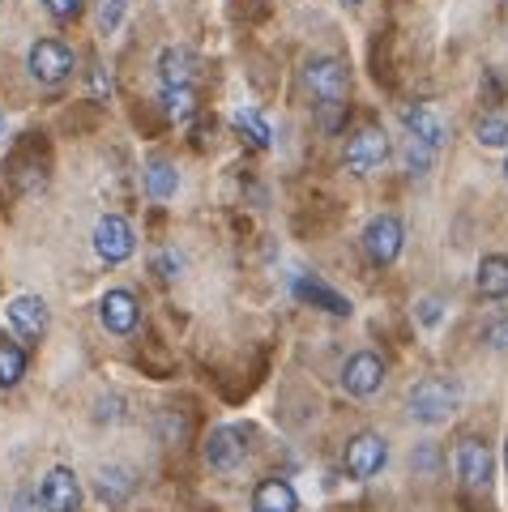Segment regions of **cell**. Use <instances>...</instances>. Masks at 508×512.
I'll return each mask as SVG.
<instances>
[{"label": "cell", "mask_w": 508, "mask_h": 512, "mask_svg": "<svg viewBox=\"0 0 508 512\" xmlns=\"http://www.w3.org/2000/svg\"><path fill=\"white\" fill-rule=\"evenodd\" d=\"M457 406H462V389H457L449 376H427L410 389V419H419L427 427L449 423Z\"/></svg>", "instance_id": "6da1fadb"}, {"label": "cell", "mask_w": 508, "mask_h": 512, "mask_svg": "<svg viewBox=\"0 0 508 512\" xmlns=\"http://www.w3.org/2000/svg\"><path fill=\"white\" fill-rule=\"evenodd\" d=\"M304 86L316 99V107H346V94H351V73L338 56H312L304 64Z\"/></svg>", "instance_id": "7a4b0ae2"}, {"label": "cell", "mask_w": 508, "mask_h": 512, "mask_svg": "<svg viewBox=\"0 0 508 512\" xmlns=\"http://www.w3.org/2000/svg\"><path fill=\"white\" fill-rule=\"evenodd\" d=\"M73 47L65 39H35L26 52V69L39 86H60L73 77Z\"/></svg>", "instance_id": "3957f363"}, {"label": "cell", "mask_w": 508, "mask_h": 512, "mask_svg": "<svg viewBox=\"0 0 508 512\" xmlns=\"http://www.w3.org/2000/svg\"><path fill=\"white\" fill-rule=\"evenodd\" d=\"M90 244H94V252H99V261L124 265L137 252V231H133V222L124 214H103L99 222H94Z\"/></svg>", "instance_id": "277c9868"}, {"label": "cell", "mask_w": 508, "mask_h": 512, "mask_svg": "<svg viewBox=\"0 0 508 512\" xmlns=\"http://www.w3.org/2000/svg\"><path fill=\"white\" fill-rule=\"evenodd\" d=\"M406 248V227L398 214H376L368 227H363V252H368L372 265H393Z\"/></svg>", "instance_id": "5b68a950"}, {"label": "cell", "mask_w": 508, "mask_h": 512, "mask_svg": "<svg viewBox=\"0 0 508 512\" xmlns=\"http://www.w3.org/2000/svg\"><path fill=\"white\" fill-rule=\"evenodd\" d=\"M385 461H389V444H385V436H376V431H359L355 440H346L342 466H346V474H351L355 483L376 478L380 470H385Z\"/></svg>", "instance_id": "8992f818"}, {"label": "cell", "mask_w": 508, "mask_h": 512, "mask_svg": "<svg viewBox=\"0 0 508 512\" xmlns=\"http://www.w3.org/2000/svg\"><path fill=\"white\" fill-rule=\"evenodd\" d=\"M385 158H389V137H385V128H359V133L346 141V150H342V163L351 175H372L385 167Z\"/></svg>", "instance_id": "52a82bcc"}, {"label": "cell", "mask_w": 508, "mask_h": 512, "mask_svg": "<svg viewBox=\"0 0 508 512\" xmlns=\"http://www.w3.org/2000/svg\"><path fill=\"white\" fill-rule=\"evenodd\" d=\"M248 461V444L240 427H214L205 436V466L218 474H235Z\"/></svg>", "instance_id": "ba28073f"}, {"label": "cell", "mask_w": 508, "mask_h": 512, "mask_svg": "<svg viewBox=\"0 0 508 512\" xmlns=\"http://www.w3.org/2000/svg\"><path fill=\"white\" fill-rule=\"evenodd\" d=\"M39 504L43 512H82V483L69 466H52L39 483Z\"/></svg>", "instance_id": "9c48e42d"}, {"label": "cell", "mask_w": 508, "mask_h": 512, "mask_svg": "<svg viewBox=\"0 0 508 512\" xmlns=\"http://www.w3.org/2000/svg\"><path fill=\"white\" fill-rule=\"evenodd\" d=\"M402 128H406V137L423 141L427 150H440L444 141H449V124H444V116L432 103H406L402 107Z\"/></svg>", "instance_id": "30bf717a"}, {"label": "cell", "mask_w": 508, "mask_h": 512, "mask_svg": "<svg viewBox=\"0 0 508 512\" xmlns=\"http://www.w3.org/2000/svg\"><path fill=\"white\" fill-rule=\"evenodd\" d=\"M5 316H9V329L18 333L22 342H39L43 333H47V325H52V316H47V303L39 295H13Z\"/></svg>", "instance_id": "8fae6325"}, {"label": "cell", "mask_w": 508, "mask_h": 512, "mask_svg": "<svg viewBox=\"0 0 508 512\" xmlns=\"http://www.w3.org/2000/svg\"><path fill=\"white\" fill-rule=\"evenodd\" d=\"M380 384H385V363H380V355H372V350H359V355L346 359L342 389L351 397H372V393H380Z\"/></svg>", "instance_id": "7c38bea8"}, {"label": "cell", "mask_w": 508, "mask_h": 512, "mask_svg": "<svg viewBox=\"0 0 508 512\" xmlns=\"http://www.w3.org/2000/svg\"><path fill=\"white\" fill-rule=\"evenodd\" d=\"M99 320L107 333H116V338H129V333L137 329L141 320V308H137V295L124 291V286H116V291H107L99 299Z\"/></svg>", "instance_id": "4fadbf2b"}, {"label": "cell", "mask_w": 508, "mask_h": 512, "mask_svg": "<svg viewBox=\"0 0 508 512\" xmlns=\"http://www.w3.org/2000/svg\"><path fill=\"white\" fill-rule=\"evenodd\" d=\"M457 474H462L466 487H487L491 483V448L483 440L466 436L462 444H457V457H453Z\"/></svg>", "instance_id": "5bb4252c"}, {"label": "cell", "mask_w": 508, "mask_h": 512, "mask_svg": "<svg viewBox=\"0 0 508 512\" xmlns=\"http://www.w3.org/2000/svg\"><path fill=\"white\" fill-rule=\"evenodd\" d=\"M291 291L304 299V303H312V308H321V312H329V316H351L355 312V303L346 299V295H338L333 286H325L321 278H308V274H299L295 282H291Z\"/></svg>", "instance_id": "9a60e30c"}, {"label": "cell", "mask_w": 508, "mask_h": 512, "mask_svg": "<svg viewBox=\"0 0 508 512\" xmlns=\"http://www.w3.org/2000/svg\"><path fill=\"white\" fill-rule=\"evenodd\" d=\"M158 77H163V86H193L197 52L184 43H167L163 52H158Z\"/></svg>", "instance_id": "2e32d148"}, {"label": "cell", "mask_w": 508, "mask_h": 512, "mask_svg": "<svg viewBox=\"0 0 508 512\" xmlns=\"http://www.w3.org/2000/svg\"><path fill=\"white\" fill-rule=\"evenodd\" d=\"M137 491V478L129 466H103L99 478H94V495L107 504V508H120L129 504V495Z\"/></svg>", "instance_id": "e0dca14e"}, {"label": "cell", "mask_w": 508, "mask_h": 512, "mask_svg": "<svg viewBox=\"0 0 508 512\" xmlns=\"http://www.w3.org/2000/svg\"><path fill=\"white\" fill-rule=\"evenodd\" d=\"M252 512H299V495L287 478H265L252 491Z\"/></svg>", "instance_id": "ac0fdd59"}, {"label": "cell", "mask_w": 508, "mask_h": 512, "mask_svg": "<svg viewBox=\"0 0 508 512\" xmlns=\"http://www.w3.org/2000/svg\"><path fill=\"white\" fill-rule=\"evenodd\" d=\"M483 299H508V256L491 252L479 261V278H474Z\"/></svg>", "instance_id": "d6986e66"}, {"label": "cell", "mask_w": 508, "mask_h": 512, "mask_svg": "<svg viewBox=\"0 0 508 512\" xmlns=\"http://www.w3.org/2000/svg\"><path fill=\"white\" fill-rule=\"evenodd\" d=\"M146 192L154 201H171L180 192V171L171 158H150L146 163Z\"/></svg>", "instance_id": "ffe728a7"}, {"label": "cell", "mask_w": 508, "mask_h": 512, "mask_svg": "<svg viewBox=\"0 0 508 512\" xmlns=\"http://www.w3.org/2000/svg\"><path fill=\"white\" fill-rule=\"evenodd\" d=\"M158 103H163L167 120L184 124V120H193V116H197V107H201V94H197L193 86H163V94H158Z\"/></svg>", "instance_id": "44dd1931"}, {"label": "cell", "mask_w": 508, "mask_h": 512, "mask_svg": "<svg viewBox=\"0 0 508 512\" xmlns=\"http://www.w3.org/2000/svg\"><path fill=\"white\" fill-rule=\"evenodd\" d=\"M474 141H479L483 150H504L508 146V116H500V111L479 116L474 120Z\"/></svg>", "instance_id": "7402d4cb"}, {"label": "cell", "mask_w": 508, "mask_h": 512, "mask_svg": "<svg viewBox=\"0 0 508 512\" xmlns=\"http://www.w3.org/2000/svg\"><path fill=\"white\" fill-rule=\"evenodd\" d=\"M231 124L235 128H240V133L252 141V146H269V141H274V128H269V120L261 116V111L257 107H240V111H235V116H231Z\"/></svg>", "instance_id": "603a6c76"}, {"label": "cell", "mask_w": 508, "mask_h": 512, "mask_svg": "<svg viewBox=\"0 0 508 512\" xmlns=\"http://www.w3.org/2000/svg\"><path fill=\"white\" fill-rule=\"evenodd\" d=\"M26 376V350L18 342L0 338V389H13Z\"/></svg>", "instance_id": "cb8c5ba5"}, {"label": "cell", "mask_w": 508, "mask_h": 512, "mask_svg": "<svg viewBox=\"0 0 508 512\" xmlns=\"http://www.w3.org/2000/svg\"><path fill=\"white\" fill-rule=\"evenodd\" d=\"M133 0H99L94 5V22H99V35H116V30L124 26V18H129Z\"/></svg>", "instance_id": "d4e9b609"}, {"label": "cell", "mask_w": 508, "mask_h": 512, "mask_svg": "<svg viewBox=\"0 0 508 512\" xmlns=\"http://www.w3.org/2000/svg\"><path fill=\"white\" fill-rule=\"evenodd\" d=\"M432 154H436V150H427L423 141L406 137V146H402V163H406V171H410V175H427V171H432Z\"/></svg>", "instance_id": "484cf974"}, {"label": "cell", "mask_w": 508, "mask_h": 512, "mask_svg": "<svg viewBox=\"0 0 508 512\" xmlns=\"http://www.w3.org/2000/svg\"><path fill=\"white\" fill-rule=\"evenodd\" d=\"M82 5H86V0H43V9L52 13L56 22H73L77 13H82Z\"/></svg>", "instance_id": "4316f807"}, {"label": "cell", "mask_w": 508, "mask_h": 512, "mask_svg": "<svg viewBox=\"0 0 508 512\" xmlns=\"http://www.w3.org/2000/svg\"><path fill=\"white\" fill-rule=\"evenodd\" d=\"M415 316H419V325H427V329H436V325H440V316H444V308H440V299H432V295H427V299H419V303H415Z\"/></svg>", "instance_id": "83f0119b"}, {"label": "cell", "mask_w": 508, "mask_h": 512, "mask_svg": "<svg viewBox=\"0 0 508 512\" xmlns=\"http://www.w3.org/2000/svg\"><path fill=\"white\" fill-rule=\"evenodd\" d=\"M154 269H158V274H163L167 282H171V278H180V256H176V252H158Z\"/></svg>", "instance_id": "f1b7e54d"}, {"label": "cell", "mask_w": 508, "mask_h": 512, "mask_svg": "<svg viewBox=\"0 0 508 512\" xmlns=\"http://www.w3.org/2000/svg\"><path fill=\"white\" fill-rule=\"evenodd\" d=\"M487 342L496 350H508V320H491V325H487Z\"/></svg>", "instance_id": "f546056e"}, {"label": "cell", "mask_w": 508, "mask_h": 512, "mask_svg": "<svg viewBox=\"0 0 508 512\" xmlns=\"http://www.w3.org/2000/svg\"><path fill=\"white\" fill-rule=\"evenodd\" d=\"M432 466H436V448L423 444V448H419V470H432Z\"/></svg>", "instance_id": "4dcf8cb0"}, {"label": "cell", "mask_w": 508, "mask_h": 512, "mask_svg": "<svg viewBox=\"0 0 508 512\" xmlns=\"http://www.w3.org/2000/svg\"><path fill=\"white\" fill-rule=\"evenodd\" d=\"M5 133H9V120H5V116H0V137H5Z\"/></svg>", "instance_id": "1f68e13d"}, {"label": "cell", "mask_w": 508, "mask_h": 512, "mask_svg": "<svg viewBox=\"0 0 508 512\" xmlns=\"http://www.w3.org/2000/svg\"><path fill=\"white\" fill-rule=\"evenodd\" d=\"M342 5H346V9H355V5H363V0H342Z\"/></svg>", "instance_id": "d6a6232c"}, {"label": "cell", "mask_w": 508, "mask_h": 512, "mask_svg": "<svg viewBox=\"0 0 508 512\" xmlns=\"http://www.w3.org/2000/svg\"><path fill=\"white\" fill-rule=\"evenodd\" d=\"M504 184H508V154H504Z\"/></svg>", "instance_id": "836d02e7"}, {"label": "cell", "mask_w": 508, "mask_h": 512, "mask_svg": "<svg viewBox=\"0 0 508 512\" xmlns=\"http://www.w3.org/2000/svg\"><path fill=\"white\" fill-rule=\"evenodd\" d=\"M504 470H508V440H504Z\"/></svg>", "instance_id": "e575fe53"}, {"label": "cell", "mask_w": 508, "mask_h": 512, "mask_svg": "<svg viewBox=\"0 0 508 512\" xmlns=\"http://www.w3.org/2000/svg\"><path fill=\"white\" fill-rule=\"evenodd\" d=\"M0 5H5V0H0Z\"/></svg>", "instance_id": "d590c367"}]
</instances>
